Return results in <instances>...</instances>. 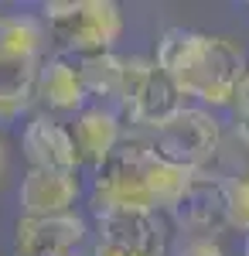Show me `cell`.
I'll return each mask as SVG.
<instances>
[{
	"label": "cell",
	"instance_id": "1",
	"mask_svg": "<svg viewBox=\"0 0 249 256\" xmlns=\"http://www.w3.org/2000/svg\"><path fill=\"white\" fill-rule=\"evenodd\" d=\"M154 62L171 76L184 96H194L212 110L232 106L236 86L249 65L232 38L194 28H168L157 38Z\"/></svg>",
	"mask_w": 249,
	"mask_h": 256
},
{
	"label": "cell",
	"instance_id": "22",
	"mask_svg": "<svg viewBox=\"0 0 249 256\" xmlns=\"http://www.w3.org/2000/svg\"><path fill=\"white\" fill-rule=\"evenodd\" d=\"M242 256H249V236H246V246H242Z\"/></svg>",
	"mask_w": 249,
	"mask_h": 256
},
{
	"label": "cell",
	"instance_id": "8",
	"mask_svg": "<svg viewBox=\"0 0 249 256\" xmlns=\"http://www.w3.org/2000/svg\"><path fill=\"white\" fill-rule=\"evenodd\" d=\"M86 236V218L76 212L52 218L20 216L14 226V256H78Z\"/></svg>",
	"mask_w": 249,
	"mask_h": 256
},
{
	"label": "cell",
	"instance_id": "20",
	"mask_svg": "<svg viewBox=\"0 0 249 256\" xmlns=\"http://www.w3.org/2000/svg\"><path fill=\"white\" fill-rule=\"evenodd\" d=\"M89 256H130V253H123V250H116V246H110V242L96 239V242H92V250H89Z\"/></svg>",
	"mask_w": 249,
	"mask_h": 256
},
{
	"label": "cell",
	"instance_id": "16",
	"mask_svg": "<svg viewBox=\"0 0 249 256\" xmlns=\"http://www.w3.org/2000/svg\"><path fill=\"white\" fill-rule=\"evenodd\" d=\"M0 48L14 55H28V58H44V48H48L44 20L34 14H4Z\"/></svg>",
	"mask_w": 249,
	"mask_h": 256
},
{
	"label": "cell",
	"instance_id": "7",
	"mask_svg": "<svg viewBox=\"0 0 249 256\" xmlns=\"http://www.w3.org/2000/svg\"><path fill=\"white\" fill-rule=\"evenodd\" d=\"M96 239L110 242L130 256H164L168 253V226L160 212L144 208H110L96 212Z\"/></svg>",
	"mask_w": 249,
	"mask_h": 256
},
{
	"label": "cell",
	"instance_id": "18",
	"mask_svg": "<svg viewBox=\"0 0 249 256\" xmlns=\"http://www.w3.org/2000/svg\"><path fill=\"white\" fill-rule=\"evenodd\" d=\"M174 256H226L218 239H205V236H181L174 246Z\"/></svg>",
	"mask_w": 249,
	"mask_h": 256
},
{
	"label": "cell",
	"instance_id": "6",
	"mask_svg": "<svg viewBox=\"0 0 249 256\" xmlns=\"http://www.w3.org/2000/svg\"><path fill=\"white\" fill-rule=\"evenodd\" d=\"M171 218L184 236L218 239V232L229 229V184L212 174H192L174 202Z\"/></svg>",
	"mask_w": 249,
	"mask_h": 256
},
{
	"label": "cell",
	"instance_id": "15",
	"mask_svg": "<svg viewBox=\"0 0 249 256\" xmlns=\"http://www.w3.org/2000/svg\"><path fill=\"white\" fill-rule=\"evenodd\" d=\"M82 79H86V92L89 99H96L99 106L113 110L120 99V86H123V55H92L82 58Z\"/></svg>",
	"mask_w": 249,
	"mask_h": 256
},
{
	"label": "cell",
	"instance_id": "13",
	"mask_svg": "<svg viewBox=\"0 0 249 256\" xmlns=\"http://www.w3.org/2000/svg\"><path fill=\"white\" fill-rule=\"evenodd\" d=\"M38 72L41 58H28L0 48V126L14 123L20 113L31 110L38 92Z\"/></svg>",
	"mask_w": 249,
	"mask_h": 256
},
{
	"label": "cell",
	"instance_id": "19",
	"mask_svg": "<svg viewBox=\"0 0 249 256\" xmlns=\"http://www.w3.org/2000/svg\"><path fill=\"white\" fill-rule=\"evenodd\" d=\"M232 110H236V116L249 123V65H246V76L239 79L236 86V96H232Z\"/></svg>",
	"mask_w": 249,
	"mask_h": 256
},
{
	"label": "cell",
	"instance_id": "2",
	"mask_svg": "<svg viewBox=\"0 0 249 256\" xmlns=\"http://www.w3.org/2000/svg\"><path fill=\"white\" fill-rule=\"evenodd\" d=\"M38 18L55 52L72 58L106 55L123 34V10L113 0H52Z\"/></svg>",
	"mask_w": 249,
	"mask_h": 256
},
{
	"label": "cell",
	"instance_id": "5",
	"mask_svg": "<svg viewBox=\"0 0 249 256\" xmlns=\"http://www.w3.org/2000/svg\"><path fill=\"white\" fill-rule=\"evenodd\" d=\"M147 164H150V147L147 140H123L110 158L92 171V216L110 212V208H144L157 212L147 184Z\"/></svg>",
	"mask_w": 249,
	"mask_h": 256
},
{
	"label": "cell",
	"instance_id": "9",
	"mask_svg": "<svg viewBox=\"0 0 249 256\" xmlns=\"http://www.w3.org/2000/svg\"><path fill=\"white\" fill-rule=\"evenodd\" d=\"M20 150L31 168L38 171H58V174H76V168L82 164L76 150L72 130L65 123H58L55 116L41 113L31 116L24 134H20Z\"/></svg>",
	"mask_w": 249,
	"mask_h": 256
},
{
	"label": "cell",
	"instance_id": "3",
	"mask_svg": "<svg viewBox=\"0 0 249 256\" xmlns=\"http://www.w3.org/2000/svg\"><path fill=\"white\" fill-rule=\"evenodd\" d=\"M120 120H130L134 126L157 130L184 110V92L154 58L123 55V86L113 106Z\"/></svg>",
	"mask_w": 249,
	"mask_h": 256
},
{
	"label": "cell",
	"instance_id": "21",
	"mask_svg": "<svg viewBox=\"0 0 249 256\" xmlns=\"http://www.w3.org/2000/svg\"><path fill=\"white\" fill-rule=\"evenodd\" d=\"M4 168H7V154H4V144H0V178H4Z\"/></svg>",
	"mask_w": 249,
	"mask_h": 256
},
{
	"label": "cell",
	"instance_id": "14",
	"mask_svg": "<svg viewBox=\"0 0 249 256\" xmlns=\"http://www.w3.org/2000/svg\"><path fill=\"white\" fill-rule=\"evenodd\" d=\"M205 174L218 178V181H226V184L249 181V123L236 120L229 126H222L218 154H215V160H212V168Z\"/></svg>",
	"mask_w": 249,
	"mask_h": 256
},
{
	"label": "cell",
	"instance_id": "17",
	"mask_svg": "<svg viewBox=\"0 0 249 256\" xmlns=\"http://www.w3.org/2000/svg\"><path fill=\"white\" fill-rule=\"evenodd\" d=\"M229 229L249 236V181L229 184Z\"/></svg>",
	"mask_w": 249,
	"mask_h": 256
},
{
	"label": "cell",
	"instance_id": "11",
	"mask_svg": "<svg viewBox=\"0 0 249 256\" xmlns=\"http://www.w3.org/2000/svg\"><path fill=\"white\" fill-rule=\"evenodd\" d=\"M76 198H78L76 174L28 168V174L20 181V192H18V205H20V216H28V218H52V216L72 212Z\"/></svg>",
	"mask_w": 249,
	"mask_h": 256
},
{
	"label": "cell",
	"instance_id": "10",
	"mask_svg": "<svg viewBox=\"0 0 249 256\" xmlns=\"http://www.w3.org/2000/svg\"><path fill=\"white\" fill-rule=\"evenodd\" d=\"M34 99L48 113H82L89 106V92H86V79H82V58L62 55V52L44 55Z\"/></svg>",
	"mask_w": 249,
	"mask_h": 256
},
{
	"label": "cell",
	"instance_id": "12",
	"mask_svg": "<svg viewBox=\"0 0 249 256\" xmlns=\"http://www.w3.org/2000/svg\"><path fill=\"white\" fill-rule=\"evenodd\" d=\"M68 130H72V140H76L78 160H86L92 168H99L123 144V120H120V113L110 110V106H99V102H89L82 113H76Z\"/></svg>",
	"mask_w": 249,
	"mask_h": 256
},
{
	"label": "cell",
	"instance_id": "23",
	"mask_svg": "<svg viewBox=\"0 0 249 256\" xmlns=\"http://www.w3.org/2000/svg\"><path fill=\"white\" fill-rule=\"evenodd\" d=\"M0 28H4V14H0Z\"/></svg>",
	"mask_w": 249,
	"mask_h": 256
},
{
	"label": "cell",
	"instance_id": "4",
	"mask_svg": "<svg viewBox=\"0 0 249 256\" xmlns=\"http://www.w3.org/2000/svg\"><path fill=\"white\" fill-rule=\"evenodd\" d=\"M222 144V123L202 106H184L178 116L160 123L147 134V147L154 158L188 174H205Z\"/></svg>",
	"mask_w": 249,
	"mask_h": 256
}]
</instances>
